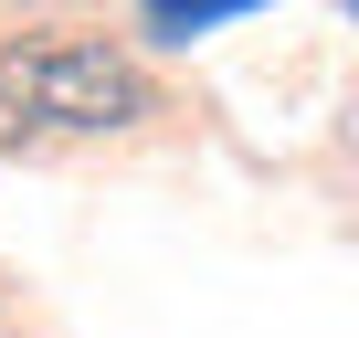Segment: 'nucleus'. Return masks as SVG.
<instances>
[{
    "label": "nucleus",
    "instance_id": "1",
    "mask_svg": "<svg viewBox=\"0 0 359 338\" xmlns=\"http://www.w3.org/2000/svg\"><path fill=\"white\" fill-rule=\"evenodd\" d=\"M148 116V74L95 43V32H53V43H11L0 53V148L32 137H106Z\"/></svg>",
    "mask_w": 359,
    "mask_h": 338
},
{
    "label": "nucleus",
    "instance_id": "2",
    "mask_svg": "<svg viewBox=\"0 0 359 338\" xmlns=\"http://www.w3.org/2000/svg\"><path fill=\"white\" fill-rule=\"evenodd\" d=\"M243 11H264V0H137V22H148L158 43H201V32H222V22H243Z\"/></svg>",
    "mask_w": 359,
    "mask_h": 338
}]
</instances>
